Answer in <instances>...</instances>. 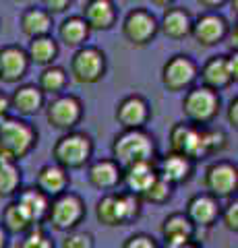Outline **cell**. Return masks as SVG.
<instances>
[{
    "instance_id": "obj_1",
    "label": "cell",
    "mask_w": 238,
    "mask_h": 248,
    "mask_svg": "<svg viewBox=\"0 0 238 248\" xmlns=\"http://www.w3.org/2000/svg\"><path fill=\"white\" fill-rule=\"evenodd\" d=\"M37 128L21 116H4L0 120V159H25L37 147Z\"/></svg>"
},
{
    "instance_id": "obj_2",
    "label": "cell",
    "mask_w": 238,
    "mask_h": 248,
    "mask_svg": "<svg viewBox=\"0 0 238 248\" xmlns=\"http://www.w3.org/2000/svg\"><path fill=\"white\" fill-rule=\"evenodd\" d=\"M112 159L122 168L137 161L158 159V147L153 137L145 128H122L112 141Z\"/></svg>"
},
{
    "instance_id": "obj_3",
    "label": "cell",
    "mask_w": 238,
    "mask_h": 248,
    "mask_svg": "<svg viewBox=\"0 0 238 248\" xmlns=\"http://www.w3.org/2000/svg\"><path fill=\"white\" fill-rule=\"evenodd\" d=\"M94 149H95L94 139L87 133L73 128L56 139L54 147H52V159L58 166L66 168L68 172L71 170H81L94 159Z\"/></svg>"
},
{
    "instance_id": "obj_4",
    "label": "cell",
    "mask_w": 238,
    "mask_h": 248,
    "mask_svg": "<svg viewBox=\"0 0 238 248\" xmlns=\"http://www.w3.org/2000/svg\"><path fill=\"white\" fill-rule=\"evenodd\" d=\"M222 110L220 91H213L205 85H193L184 91L182 116L184 120L197 126H209Z\"/></svg>"
},
{
    "instance_id": "obj_5",
    "label": "cell",
    "mask_w": 238,
    "mask_h": 248,
    "mask_svg": "<svg viewBox=\"0 0 238 248\" xmlns=\"http://www.w3.org/2000/svg\"><path fill=\"white\" fill-rule=\"evenodd\" d=\"M85 215H87L85 201L77 195V192L64 190V192H60V195L50 199L46 221H48L56 232H64L66 234V232L79 228V223L85 219Z\"/></svg>"
},
{
    "instance_id": "obj_6",
    "label": "cell",
    "mask_w": 238,
    "mask_h": 248,
    "mask_svg": "<svg viewBox=\"0 0 238 248\" xmlns=\"http://www.w3.org/2000/svg\"><path fill=\"white\" fill-rule=\"evenodd\" d=\"M108 71V60L106 54L95 46H81L71 58L68 75L79 85H95L106 77Z\"/></svg>"
},
{
    "instance_id": "obj_7",
    "label": "cell",
    "mask_w": 238,
    "mask_h": 248,
    "mask_svg": "<svg viewBox=\"0 0 238 248\" xmlns=\"http://www.w3.org/2000/svg\"><path fill=\"white\" fill-rule=\"evenodd\" d=\"M46 110V120L52 128L60 130V133H66V130H73L81 124L83 120V102L73 93H58V95H52V99L44 106Z\"/></svg>"
},
{
    "instance_id": "obj_8",
    "label": "cell",
    "mask_w": 238,
    "mask_h": 248,
    "mask_svg": "<svg viewBox=\"0 0 238 248\" xmlns=\"http://www.w3.org/2000/svg\"><path fill=\"white\" fill-rule=\"evenodd\" d=\"M120 29H122V37L128 42V46H133V48H145L159 33V23L151 11L143 9V6H137V9H130L125 15Z\"/></svg>"
},
{
    "instance_id": "obj_9",
    "label": "cell",
    "mask_w": 238,
    "mask_h": 248,
    "mask_svg": "<svg viewBox=\"0 0 238 248\" xmlns=\"http://www.w3.org/2000/svg\"><path fill=\"white\" fill-rule=\"evenodd\" d=\"M162 85L170 93H184L193 87L199 75V64L189 54H174L162 66Z\"/></svg>"
},
{
    "instance_id": "obj_10",
    "label": "cell",
    "mask_w": 238,
    "mask_h": 248,
    "mask_svg": "<svg viewBox=\"0 0 238 248\" xmlns=\"http://www.w3.org/2000/svg\"><path fill=\"white\" fill-rule=\"evenodd\" d=\"M205 192H209L216 199H232L238 190V166L234 161L218 159L205 168L203 174Z\"/></svg>"
},
{
    "instance_id": "obj_11",
    "label": "cell",
    "mask_w": 238,
    "mask_h": 248,
    "mask_svg": "<svg viewBox=\"0 0 238 248\" xmlns=\"http://www.w3.org/2000/svg\"><path fill=\"white\" fill-rule=\"evenodd\" d=\"M228 29L230 23L226 21L224 15H220V11H203L197 19H193L190 35L203 48H213V46L226 42Z\"/></svg>"
},
{
    "instance_id": "obj_12",
    "label": "cell",
    "mask_w": 238,
    "mask_h": 248,
    "mask_svg": "<svg viewBox=\"0 0 238 248\" xmlns=\"http://www.w3.org/2000/svg\"><path fill=\"white\" fill-rule=\"evenodd\" d=\"M168 141H170V151L187 155L193 161L205 159L203 126H197V124H190L187 120L174 122L170 128V135H168Z\"/></svg>"
},
{
    "instance_id": "obj_13",
    "label": "cell",
    "mask_w": 238,
    "mask_h": 248,
    "mask_svg": "<svg viewBox=\"0 0 238 248\" xmlns=\"http://www.w3.org/2000/svg\"><path fill=\"white\" fill-rule=\"evenodd\" d=\"M32 62L25 48L19 44H6L0 48V81L6 85H17L27 77Z\"/></svg>"
},
{
    "instance_id": "obj_14",
    "label": "cell",
    "mask_w": 238,
    "mask_h": 248,
    "mask_svg": "<svg viewBox=\"0 0 238 248\" xmlns=\"http://www.w3.org/2000/svg\"><path fill=\"white\" fill-rule=\"evenodd\" d=\"M114 118L120 124V128H145V124L151 118V106L139 93H130L116 104Z\"/></svg>"
},
{
    "instance_id": "obj_15",
    "label": "cell",
    "mask_w": 238,
    "mask_h": 248,
    "mask_svg": "<svg viewBox=\"0 0 238 248\" xmlns=\"http://www.w3.org/2000/svg\"><path fill=\"white\" fill-rule=\"evenodd\" d=\"M220 209H222L220 199L209 195V192H197V195L189 199L184 213L193 221L195 228H211L220 219Z\"/></svg>"
},
{
    "instance_id": "obj_16",
    "label": "cell",
    "mask_w": 238,
    "mask_h": 248,
    "mask_svg": "<svg viewBox=\"0 0 238 248\" xmlns=\"http://www.w3.org/2000/svg\"><path fill=\"white\" fill-rule=\"evenodd\" d=\"M87 180L95 190H116L122 184V166L112 157H102L87 164Z\"/></svg>"
},
{
    "instance_id": "obj_17",
    "label": "cell",
    "mask_w": 238,
    "mask_h": 248,
    "mask_svg": "<svg viewBox=\"0 0 238 248\" xmlns=\"http://www.w3.org/2000/svg\"><path fill=\"white\" fill-rule=\"evenodd\" d=\"M11 112H15L21 118H32V116L40 114L46 106L44 91L37 87L35 83H23L15 89L11 95Z\"/></svg>"
},
{
    "instance_id": "obj_18",
    "label": "cell",
    "mask_w": 238,
    "mask_h": 248,
    "mask_svg": "<svg viewBox=\"0 0 238 248\" xmlns=\"http://www.w3.org/2000/svg\"><path fill=\"white\" fill-rule=\"evenodd\" d=\"M195 164L197 161L187 157V155L170 151V153H166L162 159H158V174L166 178V180L174 186L187 184L195 174Z\"/></svg>"
},
{
    "instance_id": "obj_19",
    "label": "cell",
    "mask_w": 238,
    "mask_h": 248,
    "mask_svg": "<svg viewBox=\"0 0 238 248\" xmlns=\"http://www.w3.org/2000/svg\"><path fill=\"white\" fill-rule=\"evenodd\" d=\"M19 203V207L25 211L29 217L32 226H42L48 217V207H50V197L37 188V186H27V188H19L17 195L13 197Z\"/></svg>"
},
{
    "instance_id": "obj_20",
    "label": "cell",
    "mask_w": 238,
    "mask_h": 248,
    "mask_svg": "<svg viewBox=\"0 0 238 248\" xmlns=\"http://www.w3.org/2000/svg\"><path fill=\"white\" fill-rule=\"evenodd\" d=\"M81 17L85 19L91 31H110L116 25L118 9L114 0H87Z\"/></svg>"
},
{
    "instance_id": "obj_21",
    "label": "cell",
    "mask_w": 238,
    "mask_h": 248,
    "mask_svg": "<svg viewBox=\"0 0 238 248\" xmlns=\"http://www.w3.org/2000/svg\"><path fill=\"white\" fill-rule=\"evenodd\" d=\"M197 79H201V85L209 87L213 91H224L230 85H234L232 75L228 71V62H226V54H218V56H209L203 66L199 68Z\"/></svg>"
},
{
    "instance_id": "obj_22",
    "label": "cell",
    "mask_w": 238,
    "mask_h": 248,
    "mask_svg": "<svg viewBox=\"0 0 238 248\" xmlns=\"http://www.w3.org/2000/svg\"><path fill=\"white\" fill-rule=\"evenodd\" d=\"M159 174H158V159L151 161H137L127 168H122V184L127 186V190L135 192V195H143L145 190L153 184Z\"/></svg>"
},
{
    "instance_id": "obj_23",
    "label": "cell",
    "mask_w": 238,
    "mask_h": 248,
    "mask_svg": "<svg viewBox=\"0 0 238 248\" xmlns=\"http://www.w3.org/2000/svg\"><path fill=\"white\" fill-rule=\"evenodd\" d=\"M35 186L44 195H48L52 199V197L60 195V192L68 190V186H71V174H68L66 168L58 166L56 161H52V164H46L37 170Z\"/></svg>"
},
{
    "instance_id": "obj_24",
    "label": "cell",
    "mask_w": 238,
    "mask_h": 248,
    "mask_svg": "<svg viewBox=\"0 0 238 248\" xmlns=\"http://www.w3.org/2000/svg\"><path fill=\"white\" fill-rule=\"evenodd\" d=\"M159 23V31L170 37V40H184V37L190 35V25H193V17L187 9L182 6H168L164 9L162 19H158Z\"/></svg>"
},
{
    "instance_id": "obj_25",
    "label": "cell",
    "mask_w": 238,
    "mask_h": 248,
    "mask_svg": "<svg viewBox=\"0 0 238 248\" xmlns=\"http://www.w3.org/2000/svg\"><path fill=\"white\" fill-rule=\"evenodd\" d=\"M19 27L25 37H40V35H50L52 27H54V15H50L44 6H33L29 4L19 17Z\"/></svg>"
},
{
    "instance_id": "obj_26",
    "label": "cell",
    "mask_w": 238,
    "mask_h": 248,
    "mask_svg": "<svg viewBox=\"0 0 238 248\" xmlns=\"http://www.w3.org/2000/svg\"><path fill=\"white\" fill-rule=\"evenodd\" d=\"M143 209V201L139 195L130 190H114V217H116V228L128 226L135 219H139Z\"/></svg>"
},
{
    "instance_id": "obj_27",
    "label": "cell",
    "mask_w": 238,
    "mask_h": 248,
    "mask_svg": "<svg viewBox=\"0 0 238 248\" xmlns=\"http://www.w3.org/2000/svg\"><path fill=\"white\" fill-rule=\"evenodd\" d=\"M91 29L81 15H71L58 25V40L68 48H81L89 40Z\"/></svg>"
},
{
    "instance_id": "obj_28",
    "label": "cell",
    "mask_w": 238,
    "mask_h": 248,
    "mask_svg": "<svg viewBox=\"0 0 238 248\" xmlns=\"http://www.w3.org/2000/svg\"><path fill=\"white\" fill-rule=\"evenodd\" d=\"M27 52V58L32 64L37 66H48V64H54L56 58H58V42L50 35H40V37H32L29 40V46L25 48Z\"/></svg>"
},
{
    "instance_id": "obj_29",
    "label": "cell",
    "mask_w": 238,
    "mask_h": 248,
    "mask_svg": "<svg viewBox=\"0 0 238 248\" xmlns=\"http://www.w3.org/2000/svg\"><path fill=\"white\" fill-rule=\"evenodd\" d=\"M68 73L66 68L58 66V64H48L42 66L40 79H37V87L44 91V95H58V93H64L68 87Z\"/></svg>"
},
{
    "instance_id": "obj_30",
    "label": "cell",
    "mask_w": 238,
    "mask_h": 248,
    "mask_svg": "<svg viewBox=\"0 0 238 248\" xmlns=\"http://www.w3.org/2000/svg\"><path fill=\"white\" fill-rule=\"evenodd\" d=\"M197 228L193 226V221L187 217V213H170L162 221V238L164 242L168 240H180V238H195Z\"/></svg>"
},
{
    "instance_id": "obj_31",
    "label": "cell",
    "mask_w": 238,
    "mask_h": 248,
    "mask_svg": "<svg viewBox=\"0 0 238 248\" xmlns=\"http://www.w3.org/2000/svg\"><path fill=\"white\" fill-rule=\"evenodd\" d=\"M23 184V174L17 161L0 159V199H13Z\"/></svg>"
},
{
    "instance_id": "obj_32",
    "label": "cell",
    "mask_w": 238,
    "mask_h": 248,
    "mask_svg": "<svg viewBox=\"0 0 238 248\" xmlns=\"http://www.w3.org/2000/svg\"><path fill=\"white\" fill-rule=\"evenodd\" d=\"M0 226H2L9 234H23L32 228V221L25 215V211L19 207L17 201H9L6 207L2 209V215H0Z\"/></svg>"
},
{
    "instance_id": "obj_33",
    "label": "cell",
    "mask_w": 238,
    "mask_h": 248,
    "mask_svg": "<svg viewBox=\"0 0 238 248\" xmlns=\"http://www.w3.org/2000/svg\"><path fill=\"white\" fill-rule=\"evenodd\" d=\"M172 195H174V184H170L166 178L158 176L156 180H153V184L141 195V201H143V203L159 207V205H166L168 201L172 199Z\"/></svg>"
},
{
    "instance_id": "obj_34",
    "label": "cell",
    "mask_w": 238,
    "mask_h": 248,
    "mask_svg": "<svg viewBox=\"0 0 238 248\" xmlns=\"http://www.w3.org/2000/svg\"><path fill=\"white\" fill-rule=\"evenodd\" d=\"M17 248H56V244L42 226H32L27 232H23Z\"/></svg>"
},
{
    "instance_id": "obj_35",
    "label": "cell",
    "mask_w": 238,
    "mask_h": 248,
    "mask_svg": "<svg viewBox=\"0 0 238 248\" xmlns=\"http://www.w3.org/2000/svg\"><path fill=\"white\" fill-rule=\"evenodd\" d=\"M228 147V137L224 130L220 128H211V126H203V151L205 157L222 153Z\"/></svg>"
},
{
    "instance_id": "obj_36",
    "label": "cell",
    "mask_w": 238,
    "mask_h": 248,
    "mask_svg": "<svg viewBox=\"0 0 238 248\" xmlns=\"http://www.w3.org/2000/svg\"><path fill=\"white\" fill-rule=\"evenodd\" d=\"M95 217L97 221L106 228H116V217H114V190L104 192L102 199L95 205Z\"/></svg>"
},
{
    "instance_id": "obj_37",
    "label": "cell",
    "mask_w": 238,
    "mask_h": 248,
    "mask_svg": "<svg viewBox=\"0 0 238 248\" xmlns=\"http://www.w3.org/2000/svg\"><path fill=\"white\" fill-rule=\"evenodd\" d=\"M94 234L83 230H71L63 238V248H94Z\"/></svg>"
},
{
    "instance_id": "obj_38",
    "label": "cell",
    "mask_w": 238,
    "mask_h": 248,
    "mask_svg": "<svg viewBox=\"0 0 238 248\" xmlns=\"http://www.w3.org/2000/svg\"><path fill=\"white\" fill-rule=\"evenodd\" d=\"M220 219L222 223L226 226V230L230 232H238V201L234 199H228V203L220 209Z\"/></svg>"
},
{
    "instance_id": "obj_39",
    "label": "cell",
    "mask_w": 238,
    "mask_h": 248,
    "mask_svg": "<svg viewBox=\"0 0 238 248\" xmlns=\"http://www.w3.org/2000/svg\"><path fill=\"white\" fill-rule=\"evenodd\" d=\"M120 248H159V244L156 242V238H153V236L139 232V234L128 236L125 242H122Z\"/></svg>"
},
{
    "instance_id": "obj_40",
    "label": "cell",
    "mask_w": 238,
    "mask_h": 248,
    "mask_svg": "<svg viewBox=\"0 0 238 248\" xmlns=\"http://www.w3.org/2000/svg\"><path fill=\"white\" fill-rule=\"evenodd\" d=\"M40 2L50 15H58V13H64L71 6L73 0H40Z\"/></svg>"
},
{
    "instance_id": "obj_41",
    "label": "cell",
    "mask_w": 238,
    "mask_h": 248,
    "mask_svg": "<svg viewBox=\"0 0 238 248\" xmlns=\"http://www.w3.org/2000/svg\"><path fill=\"white\" fill-rule=\"evenodd\" d=\"M164 248H203L195 238H180V240H168L164 242Z\"/></svg>"
},
{
    "instance_id": "obj_42",
    "label": "cell",
    "mask_w": 238,
    "mask_h": 248,
    "mask_svg": "<svg viewBox=\"0 0 238 248\" xmlns=\"http://www.w3.org/2000/svg\"><path fill=\"white\" fill-rule=\"evenodd\" d=\"M226 118H228V124L230 126H238V97L230 99L228 104V110H226Z\"/></svg>"
},
{
    "instance_id": "obj_43",
    "label": "cell",
    "mask_w": 238,
    "mask_h": 248,
    "mask_svg": "<svg viewBox=\"0 0 238 248\" xmlns=\"http://www.w3.org/2000/svg\"><path fill=\"white\" fill-rule=\"evenodd\" d=\"M197 2L205 11H220V9H224V6L228 4V0H197Z\"/></svg>"
},
{
    "instance_id": "obj_44",
    "label": "cell",
    "mask_w": 238,
    "mask_h": 248,
    "mask_svg": "<svg viewBox=\"0 0 238 248\" xmlns=\"http://www.w3.org/2000/svg\"><path fill=\"white\" fill-rule=\"evenodd\" d=\"M9 114H11V99L2 89H0V120Z\"/></svg>"
},
{
    "instance_id": "obj_45",
    "label": "cell",
    "mask_w": 238,
    "mask_h": 248,
    "mask_svg": "<svg viewBox=\"0 0 238 248\" xmlns=\"http://www.w3.org/2000/svg\"><path fill=\"white\" fill-rule=\"evenodd\" d=\"M226 40H228L230 50H236V48H238V27H236V25H234V29H232V27L228 29V33H226Z\"/></svg>"
},
{
    "instance_id": "obj_46",
    "label": "cell",
    "mask_w": 238,
    "mask_h": 248,
    "mask_svg": "<svg viewBox=\"0 0 238 248\" xmlns=\"http://www.w3.org/2000/svg\"><path fill=\"white\" fill-rule=\"evenodd\" d=\"M153 6H158V9H168V6L176 4V0H151Z\"/></svg>"
},
{
    "instance_id": "obj_47",
    "label": "cell",
    "mask_w": 238,
    "mask_h": 248,
    "mask_svg": "<svg viewBox=\"0 0 238 248\" xmlns=\"http://www.w3.org/2000/svg\"><path fill=\"white\" fill-rule=\"evenodd\" d=\"M6 244H9V232L0 226V248H6Z\"/></svg>"
},
{
    "instance_id": "obj_48",
    "label": "cell",
    "mask_w": 238,
    "mask_h": 248,
    "mask_svg": "<svg viewBox=\"0 0 238 248\" xmlns=\"http://www.w3.org/2000/svg\"><path fill=\"white\" fill-rule=\"evenodd\" d=\"M230 2V6H232V11H234V15L238 13V0H228Z\"/></svg>"
},
{
    "instance_id": "obj_49",
    "label": "cell",
    "mask_w": 238,
    "mask_h": 248,
    "mask_svg": "<svg viewBox=\"0 0 238 248\" xmlns=\"http://www.w3.org/2000/svg\"><path fill=\"white\" fill-rule=\"evenodd\" d=\"M15 4H32V2H35V0H13Z\"/></svg>"
}]
</instances>
